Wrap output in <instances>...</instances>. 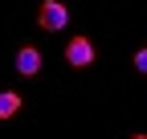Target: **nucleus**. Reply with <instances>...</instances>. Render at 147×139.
<instances>
[{
	"mask_svg": "<svg viewBox=\"0 0 147 139\" xmlns=\"http://www.w3.org/2000/svg\"><path fill=\"white\" fill-rule=\"evenodd\" d=\"M65 61L69 65H90V61H94V45H90L86 37H74L65 45Z\"/></svg>",
	"mask_w": 147,
	"mask_h": 139,
	"instance_id": "3",
	"label": "nucleus"
},
{
	"mask_svg": "<svg viewBox=\"0 0 147 139\" xmlns=\"http://www.w3.org/2000/svg\"><path fill=\"white\" fill-rule=\"evenodd\" d=\"M135 139H147V135H135Z\"/></svg>",
	"mask_w": 147,
	"mask_h": 139,
	"instance_id": "5",
	"label": "nucleus"
},
{
	"mask_svg": "<svg viewBox=\"0 0 147 139\" xmlns=\"http://www.w3.org/2000/svg\"><path fill=\"white\" fill-rule=\"evenodd\" d=\"M16 74H25V78L41 74V49L37 45H21L16 49Z\"/></svg>",
	"mask_w": 147,
	"mask_h": 139,
	"instance_id": "2",
	"label": "nucleus"
},
{
	"mask_svg": "<svg viewBox=\"0 0 147 139\" xmlns=\"http://www.w3.org/2000/svg\"><path fill=\"white\" fill-rule=\"evenodd\" d=\"M16 111H21V94L4 90V94H0V119H12Z\"/></svg>",
	"mask_w": 147,
	"mask_h": 139,
	"instance_id": "4",
	"label": "nucleus"
},
{
	"mask_svg": "<svg viewBox=\"0 0 147 139\" xmlns=\"http://www.w3.org/2000/svg\"><path fill=\"white\" fill-rule=\"evenodd\" d=\"M37 21H41V29L57 33V29H65L69 12H65V4H61V0H45V4H41V12H37Z\"/></svg>",
	"mask_w": 147,
	"mask_h": 139,
	"instance_id": "1",
	"label": "nucleus"
}]
</instances>
